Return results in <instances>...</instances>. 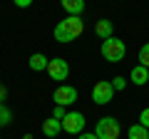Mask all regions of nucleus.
I'll return each mask as SVG.
<instances>
[{"label":"nucleus","mask_w":149,"mask_h":139,"mask_svg":"<svg viewBox=\"0 0 149 139\" xmlns=\"http://www.w3.org/2000/svg\"><path fill=\"white\" fill-rule=\"evenodd\" d=\"M124 55H127V45H124V40L119 38H107L102 40V57L107 60V62H122Z\"/></svg>","instance_id":"f257e3e1"},{"label":"nucleus","mask_w":149,"mask_h":139,"mask_svg":"<svg viewBox=\"0 0 149 139\" xmlns=\"http://www.w3.org/2000/svg\"><path fill=\"white\" fill-rule=\"evenodd\" d=\"M95 134H97V139H119L122 127H119V122L114 117H102L95 127Z\"/></svg>","instance_id":"f03ea898"},{"label":"nucleus","mask_w":149,"mask_h":139,"mask_svg":"<svg viewBox=\"0 0 149 139\" xmlns=\"http://www.w3.org/2000/svg\"><path fill=\"white\" fill-rule=\"evenodd\" d=\"M60 122H62V132H67V134H82V129H85V114H82V112H67L65 119H60Z\"/></svg>","instance_id":"7ed1b4c3"},{"label":"nucleus","mask_w":149,"mask_h":139,"mask_svg":"<svg viewBox=\"0 0 149 139\" xmlns=\"http://www.w3.org/2000/svg\"><path fill=\"white\" fill-rule=\"evenodd\" d=\"M77 97H80V92L74 90V87L60 85L57 90H55L52 99H55V104H60V107H70V104H74V102H77Z\"/></svg>","instance_id":"20e7f679"},{"label":"nucleus","mask_w":149,"mask_h":139,"mask_svg":"<svg viewBox=\"0 0 149 139\" xmlns=\"http://www.w3.org/2000/svg\"><path fill=\"white\" fill-rule=\"evenodd\" d=\"M92 99H95V104H107V102L114 99V87H112V82L102 80L97 82L95 87H92Z\"/></svg>","instance_id":"39448f33"},{"label":"nucleus","mask_w":149,"mask_h":139,"mask_svg":"<svg viewBox=\"0 0 149 139\" xmlns=\"http://www.w3.org/2000/svg\"><path fill=\"white\" fill-rule=\"evenodd\" d=\"M52 80H57V82H62V80H67V75H70V65H67V60H62V57H55V60H50L47 62V70H45Z\"/></svg>","instance_id":"423d86ee"},{"label":"nucleus","mask_w":149,"mask_h":139,"mask_svg":"<svg viewBox=\"0 0 149 139\" xmlns=\"http://www.w3.org/2000/svg\"><path fill=\"white\" fill-rule=\"evenodd\" d=\"M129 80H132L137 87H144L149 82V70L144 67V65H134L132 72H129Z\"/></svg>","instance_id":"0eeeda50"},{"label":"nucleus","mask_w":149,"mask_h":139,"mask_svg":"<svg viewBox=\"0 0 149 139\" xmlns=\"http://www.w3.org/2000/svg\"><path fill=\"white\" fill-rule=\"evenodd\" d=\"M60 132H62V122H60V119L50 117V119H45V122H42V134H45V137L55 139Z\"/></svg>","instance_id":"6e6552de"},{"label":"nucleus","mask_w":149,"mask_h":139,"mask_svg":"<svg viewBox=\"0 0 149 139\" xmlns=\"http://www.w3.org/2000/svg\"><path fill=\"white\" fill-rule=\"evenodd\" d=\"M62 22L67 25V30L72 32L74 38H80V35H82V30H85V22H82V17H77V15H67Z\"/></svg>","instance_id":"1a4fd4ad"},{"label":"nucleus","mask_w":149,"mask_h":139,"mask_svg":"<svg viewBox=\"0 0 149 139\" xmlns=\"http://www.w3.org/2000/svg\"><path fill=\"white\" fill-rule=\"evenodd\" d=\"M60 5L67 10V15H77L80 17L85 13V0H60Z\"/></svg>","instance_id":"9d476101"},{"label":"nucleus","mask_w":149,"mask_h":139,"mask_svg":"<svg viewBox=\"0 0 149 139\" xmlns=\"http://www.w3.org/2000/svg\"><path fill=\"white\" fill-rule=\"evenodd\" d=\"M95 32H97V38H102V40L112 38V35H114L112 20H97V25H95Z\"/></svg>","instance_id":"9b49d317"},{"label":"nucleus","mask_w":149,"mask_h":139,"mask_svg":"<svg viewBox=\"0 0 149 139\" xmlns=\"http://www.w3.org/2000/svg\"><path fill=\"white\" fill-rule=\"evenodd\" d=\"M55 40H57V42H72V40H74V35L67 30V25H65L62 20L55 25Z\"/></svg>","instance_id":"f8f14e48"},{"label":"nucleus","mask_w":149,"mask_h":139,"mask_svg":"<svg viewBox=\"0 0 149 139\" xmlns=\"http://www.w3.org/2000/svg\"><path fill=\"white\" fill-rule=\"evenodd\" d=\"M47 62H50V60L45 57V55L37 52V55H32V57H30V62H27V65H30L32 72H42V70H47Z\"/></svg>","instance_id":"ddd939ff"},{"label":"nucleus","mask_w":149,"mask_h":139,"mask_svg":"<svg viewBox=\"0 0 149 139\" xmlns=\"http://www.w3.org/2000/svg\"><path fill=\"white\" fill-rule=\"evenodd\" d=\"M127 137L129 139H149V129L142 127V124H132L127 129Z\"/></svg>","instance_id":"4468645a"},{"label":"nucleus","mask_w":149,"mask_h":139,"mask_svg":"<svg viewBox=\"0 0 149 139\" xmlns=\"http://www.w3.org/2000/svg\"><path fill=\"white\" fill-rule=\"evenodd\" d=\"M10 119H13V112L3 104V102H0V127H8V124H10Z\"/></svg>","instance_id":"2eb2a0df"},{"label":"nucleus","mask_w":149,"mask_h":139,"mask_svg":"<svg viewBox=\"0 0 149 139\" xmlns=\"http://www.w3.org/2000/svg\"><path fill=\"white\" fill-rule=\"evenodd\" d=\"M139 65H144L149 70V42L142 45V50H139Z\"/></svg>","instance_id":"dca6fc26"},{"label":"nucleus","mask_w":149,"mask_h":139,"mask_svg":"<svg viewBox=\"0 0 149 139\" xmlns=\"http://www.w3.org/2000/svg\"><path fill=\"white\" fill-rule=\"evenodd\" d=\"M139 124H142V127H147V129H149V107H144L142 112H139Z\"/></svg>","instance_id":"f3484780"},{"label":"nucleus","mask_w":149,"mask_h":139,"mask_svg":"<svg viewBox=\"0 0 149 139\" xmlns=\"http://www.w3.org/2000/svg\"><path fill=\"white\" fill-rule=\"evenodd\" d=\"M112 87H114V92H122L124 87H127V80H124V77H114V82H112Z\"/></svg>","instance_id":"a211bd4d"},{"label":"nucleus","mask_w":149,"mask_h":139,"mask_svg":"<svg viewBox=\"0 0 149 139\" xmlns=\"http://www.w3.org/2000/svg\"><path fill=\"white\" fill-rule=\"evenodd\" d=\"M65 114H67V112H65V107L55 104V114H52V117H55V119H65Z\"/></svg>","instance_id":"6ab92c4d"},{"label":"nucleus","mask_w":149,"mask_h":139,"mask_svg":"<svg viewBox=\"0 0 149 139\" xmlns=\"http://www.w3.org/2000/svg\"><path fill=\"white\" fill-rule=\"evenodd\" d=\"M13 3H15L17 8H30L32 5V0H13Z\"/></svg>","instance_id":"aec40b11"},{"label":"nucleus","mask_w":149,"mask_h":139,"mask_svg":"<svg viewBox=\"0 0 149 139\" xmlns=\"http://www.w3.org/2000/svg\"><path fill=\"white\" fill-rule=\"evenodd\" d=\"M77 139H97V134H85L82 132V134H77Z\"/></svg>","instance_id":"412c9836"},{"label":"nucleus","mask_w":149,"mask_h":139,"mask_svg":"<svg viewBox=\"0 0 149 139\" xmlns=\"http://www.w3.org/2000/svg\"><path fill=\"white\" fill-rule=\"evenodd\" d=\"M5 95H8V92H5V87H3V85H0V102H3V99H5Z\"/></svg>","instance_id":"4be33fe9"},{"label":"nucleus","mask_w":149,"mask_h":139,"mask_svg":"<svg viewBox=\"0 0 149 139\" xmlns=\"http://www.w3.org/2000/svg\"><path fill=\"white\" fill-rule=\"evenodd\" d=\"M22 139H32V134H25V137H22Z\"/></svg>","instance_id":"5701e85b"}]
</instances>
